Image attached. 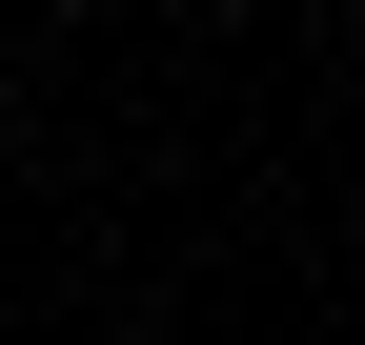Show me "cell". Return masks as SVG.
I'll return each instance as SVG.
<instances>
[{"label": "cell", "instance_id": "1", "mask_svg": "<svg viewBox=\"0 0 365 345\" xmlns=\"http://www.w3.org/2000/svg\"><path fill=\"white\" fill-rule=\"evenodd\" d=\"M61 21H102V0H61Z\"/></svg>", "mask_w": 365, "mask_h": 345}]
</instances>
